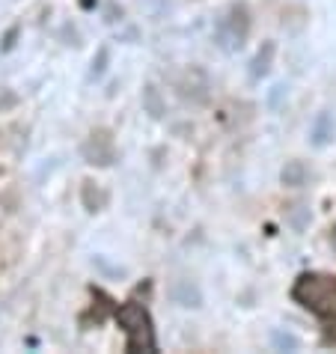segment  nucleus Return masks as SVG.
Here are the masks:
<instances>
[{
    "mask_svg": "<svg viewBox=\"0 0 336 354\" xmlns=\"http://www.w3.org/2000/svg\"><path fill=\"white\" fill-rule=\"evenodd\" d=\"M292 298L328 328H336V277L333 274H301L292 286Z\"/></svg>",
    "mask_w": 336,
    "mask_h": 354,
    "instance_id": "obj_1",
    "label": "nucleus"
},
{
    "mask_svg": "<svg viewBox=\"0 0 336 354\" xmlns=\"http://www.w3.org/2000/svg\"><path fill=\"white\" fill-rule=\"evenodd\" d=\"M116 322H120V328L125 330L128 351H155V346H158L155 328H152V319H149V313H146V307L128 301L116 310Z\"/></svg>",
    "mask_w": 336,
    "mask_h": 354,
    "instance_id": "obj_2",
    "label": "nucleus"
},
{
    "mask_svg": "<svg viewBox=\"0 0 336 354\" xmlns=\"http://www.w3.org/2000/svg\"><path fill=\"white\" fill-rule=\"evenodd\" d=\"M84 152H86V158H90V164H111L113 161V140L104 131H95Z\"/></svg>",
    "mask_w": 336,
    "mask_h": 354,
    "instance_id": "obj_3",
    "label": "nucleus"
},
{
    "mask_svg": "<svg viewBox=\"0 0 336 354\" xmlns=\"http://www.w3.org/2000/svg\"><path fill=\"white\" fill-rule=\"evenodd\" d=\"M271 54H274V45L268 42V45H265V57H262V51H259V57H256V68H253V75H265V72H268V60H271Z\"/></svg>",
    "mask_w": 336,
    "mask_h": 354,
    "instance_id": "obj_4",
    "label": "nucleus"
}]
</instances>
